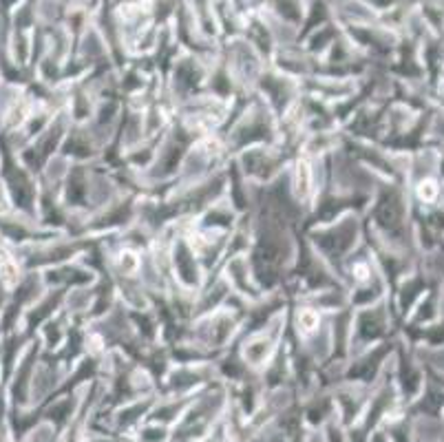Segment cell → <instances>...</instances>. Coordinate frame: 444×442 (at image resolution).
<instances>
[{
	"label": "cell",
	"instance_id": "6da1fadb",
	"mask_svg": "<svg viewBox=\"0 0 444 442\" xmlns=\"http://www.w3.org/2000/svg\"><path fill=\"white\" fill-rule=\"evenodd\" d=\"M298 321H301V327H303L305 332H312L316 325H318V316H316L314 312H303Z\"/></svg>",
	"mask_w": 444,
	"mask_h": 442
}]
</instances>
